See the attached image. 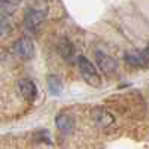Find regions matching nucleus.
I'll return each mask as SVG.
<instances>
[{
  "instance_id": "1",
  "label": "nucleus",
  "mask_w": 149,
  "mask_h": 149,
  "mask_svg": "<svg viewBox=\"0 0 149 149\" xmlns=\"http://www.w3.org/2000/svg\"><path fill=\"white\" fill-rule=\"evenodd\" d=\"M78 66H79V72H81V76L82 79L94 86V88H98V86L102 85V78H100V74H98L95 66L91 63V61L88 58H85V57H78Z\"/></svg>"
},
{
  "instance_id": "2",
  "label": "nucleus",
  "mask_w": 149,
  "mask_h": 149,
  "mask_svg": "<svg viewBox=\"0 0 149 149\" xmlns=\"http://www.w3.org/2000/svg\"><path fill=\"white\" fill-rule=\"evenodd\" d=\"M46 14L42 9H36V8H30L26 10L24 14V24L30 31H37V29L40 27V24L43 22Z\"/></svg>"
},
{
  "instance_id": "3",
  "label": "nucleus",
  "mask_w": 149,
  "mask_h": 149,
  "mask_svg": "<svg viewBox=\"0 0 149 149\" xmlns=\"http://www.w3.org/2000/svg\"><path fill=\"white\" fill-rule=\"evenodd\" d=\"M12 51H14V54L19 58L30 60L34 55V43L30 37H21V39H18L14 43Z\"/></svg>"
},
{
  "instance_id": "4",
  "label": "nucleus",
  "mask_w": 149,
  "mask_h": 149,
  "mask_svg": "<svg viewBox=\"0 0 149 149\" xmlns=\"http://www.w3.org/2000/svg\"><path fill=\"white\" fill-rule=\"evenodd\" d=\"M95 63H97L98 69H100L103 73H106V74L113 73L116 70V67H118L116 60L112 58L107 54H104V52H102V51H97L95 52Z\"/></svg>"
},
{
  "instance_id": "5",
  "label": "nucleus",
  "mask_w": 149,
  "mask_h": 149,
  "mask_svg": "<svg viewBox=\"0 0 149 149\" xmlns=\"http://www.w3.org/2000/svg\"><path fill=\"white\" fill-rule=\"evenodd\" d=\"M18 90L21 93V95L27 100H34L37 97V86L31 79H21L18 82Z\"/></svg>"
},
{
  "instance_id": "6",
  "label": "nucleus",
  "mask_w": 149,
  "mask_h": 149,
  "mask_svg": "<svg viewBox=\"0 0 149 149\" xmlns=\"http://www.w3.org/2000/svg\"><path fill=\"white\" fill-rule=\"evenodd\" d=\"M55 125H57V128H58L60 133H63V134H72L73 130H74V121L67 113H60L55 118Z\"/></svg>"
},
{
  "instance_id": "7",
  "label": "nucleus",
  "mask_w": 149,
  "mask_h": 149,
  "mask_svg": "<svg viewBox=\"0 0 149 149\" xmlns=\"http://www.w3.org/2000/svg\"><path fill=\"white\" fill-rule=\"evenodd\" d=\"M125 61L134 67H146L148 66V48H145L142 52L125 54Z\"/></svg>"
},
{
  "instance_id": "8",
  "label": "nucleus",
  "mask_w": 149,
  "mask_h": 149,
  "mask_svg": "<svg viewBox=\"0 0 149 149\" xmlns=\"http://www.w3.org/2000/svg\"><path fill=\"white\" fill-rule=\"evenodd\" d=\"M94 118H95V121H97L98 125L103 127V128L112 125V124L115 122V118L112 116L107 110H104V109H97V110L94 112Z\"/></svg>"
},
{
  "instance_id": "9",
  "label": "nucleus",
  "mask_w": 149,
  "mask_h": 149,
  "mask_svg": "<svg viewBox=\"0 0 149 149\" xmlns=\"http://www.w3.org/2000/svg\"><path fill=\"white\" fill-rule=\"evenodd\" d=\"M46 84H48L49 93L52 95H60L63 93V82H61V79L58 76H55V74H49L46 78Z\"/></svg>"
},
{
  "instance_id": "10",
  "label": "nucleus",
  "mask_w": 149,
  "mask_h": 149,
  "mask_svg": "<svg viewBox=\"0 0 149 149\" xmlns=\"http://www.w3.org/2000/svg\"><path fill=\"white\" fill-rule=\"evenodd\" d=\"M58 52L60 55L63 57L64 60H70L73 57V52H74V48L73 45L70 43L69 39H66V37H63L60 42H58Z\"/></svg>"
},
{
  "instance_id": "11",
  "label": "nucleus",
  "mask_w": 149,
  "mask_h": 149,
  "mask_svg": "<svg viewBox=\"0 0 149 149\" xmlns=\"http://www.w3.org/2000/svg\"><path fill=\"white\" fill-rule=\"evenodd\" d=\"M21 0H0V12L5 15H12L19 8Z\"/></svg>"
},
{
  "instance_id": "12",
  "label": "nucleus",
  "mask_w": 149,
  "mask_h": 149,
  "mask_svg": "<svg viewBox=\"0 0 149 149\" xmlns=\"http://www.w3.org/2000/svg\"><path fill=\"white\" fill-rule=\"evenodd\" d=\"M12 27H10V21L8 19V15L0 12V34H6L10 33Z\"/></svg>"
}]
</instances>
